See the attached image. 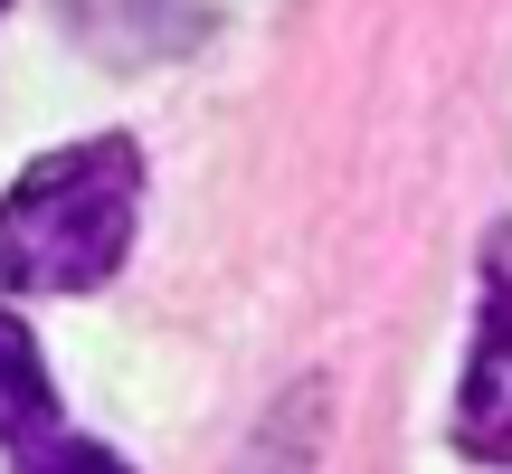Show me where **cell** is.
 <instances>
[{
    "mask_svg": "<svg viewBox=\"0 0 512 474\" xmlns=\"http://www.w3.org/2000/svg\"><path fill=\"white\" fill-rule=\"evenodd\" d=\"M0 10H10V0H0Z\"/></svg>",
    "mask_w": 512,
    "mask_h": 474,
    "instance_id": "6",
    "label": "cell"
},
{
    "mask_svg": "<svg viewBox=\"0 0 512 474\" xmlns=\"http://www.w3.org/2000/svg\"><path fill=\"white\" fill-rule=\"evenodd\" d=\"M19 474H133V465L95 437H38V446H19Z\"/></svg>",
    "mask_w": 512,
    "mask_h": 474,
    "instance_id": "4",
    "label": "cell"
},
{
    "mask_svg": "<svg viewBox=\"0 0 512 474\" xmlns=\"http://www.w3.org/2000/svg\"><path fill=\"white\" fill-rule=\"evenodd\" d=\"M48 418H57L48 361H38L29 323H19V313H0V437H19V446H29V437H38Z\"/></svg>",
    "mask_w": 512,
    "mask_h": 474,
    "instance_id": "3",
    "label": "cell"
},
{
    "mask_svg": "<svg viewBox=\"0 0 512 474\" xmlns=\"http://www.w3.org/2000/svg\"><path fill=\"white\" fill-rule=\"evenodd\" d=\"M143 152L124 133L29 162L0 200V294H95L133 247Z\"/></svg>",
    "mask_w": 512,
    "mask_h": 474,
    "instance_id": "1",
    "label": "cell"
},
{
    "mask_svg": "<svg viewBox=\"0 0 512 474\" xmlns=\"http://www.w3.org/2000/svg\"><path fill=\"white\" fill-rule=\"evenodd\" d=\"M484 304H512V228H494L484 247Z\"/></svg>",
    "mask_w": 512,
    "mask_h": 474,
    "instance_id": "5",
    "label": "cell"
},
{
    "mask_svg": "<svg viewBox=\"0 0 512 474\" xmlns=\"http://www.w3.org/2000/svg\"><path fill=\"white\" fill-rule=\"evenodd\" d=\"M456 446L484 465H512V304H484L475 361L456 389Z\"/></svg>",
    "mask_w": 512,
    "mask_h": 474,
    "instance_id": "2",
    "label": "cell"
}]
</instances>
